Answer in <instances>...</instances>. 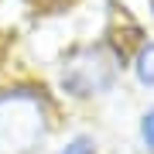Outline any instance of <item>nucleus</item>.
<instances>
[{
	"mask_svg": "<svg viewBox=\"0 0 154 154\" xmlns=\"http://www.w3.org/2000/svg\"><path fill=\"white\" fill-rule=\"evenodd\" d=\"M127 72V51L120 48L116 38H96L69 48L58 62L55 86L65 99L75 103H93V99H106L116 93Z\"/></svg>",
	"mask_w": 154,
	"mask_h": 154,
	"instance_id": "nucleus-1",
	"label": "nucleus"
},
{
	"mask_svg": "<svg viewBox=\"0 0 154 154\" xmlns=\"http://www.w3.org/2000/svg\"><path fill=\"white\" fill-rule=\"evenodd\" d=\"M127 72L140 93H154V38L151 34H144L127 55Z\"/></svg>",
	"mask_w": 154,
	"mask_h": 154,
	"instance_id": "nucleus-3",
	"label": "nucleus"
},
{
	"mask_svg": "<svg viewBox=\"0 0 154 154\" xmlns=\"http://www.w3.org/2000/svg\"><path fill=\"white\" fill-rule=\"evenodd\" d=\"M48 154H99V140H96V134H89V130H75Z\"/></svg>",
	"mask_w": 154,
	"mask_h": 154,
	"instance_id": "nucleus-4",
	"label": "nucleus"
},
{
	"mask_svg": "<svg viewBox=\"0 0 154 154\" xmlns=\"http://www.w3.org/2000/svg\"><path fill=\"white\" fill-rule=\"evenodd\" d=\"M137 144L144 154H154V103L137 113Z\"/></svg>",
	"mask_w": 154,
	"mask_h": 154,
	"instance_id": "nucleus-5",
	"label": "nucleus"
},
{
	"mask_svg": "<svg viewBox=\"0 0 154 154\" xmlns=\"http://www.w3.org/2000/svg\"><path fill=\"white\" fill-rule=\"evenodd\" d=\"M55 113L48 93L34 86L0 89V154H34L51 137Z\"/></svg>",
	"mask_w": 154,
	"mask_h": 154,
	"instance_id": "nucleus-2",
	"label": "nucleus"
}]
</instances>
